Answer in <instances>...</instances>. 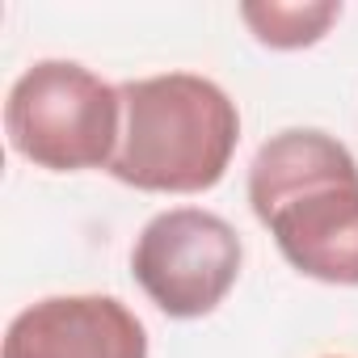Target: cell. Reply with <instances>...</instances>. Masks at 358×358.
I'll return each mask as SVG.
<instances>
[{
  "label": "cell",
  "instance_id": "obj_4",
  "mask_svg": "<svg viewBox=\"0 0 358 358\" xmlns=\"http://www.w3.org/2000/svg\"><path fill=\"white\" fill-rule=\"evenodd\" d=\"M245 245L236 228L203 207H173L143 224L131 249V274L143 295L177 320L215 312L236 287Z\"/></svg>",
  "mask_w": 358,
  "mask_h": 358
},
{
  "label": "cell",
  "instance_id": "obj_2",
  "mask_svg": "<svg viewBox=\"0 0 358 358\" xmlns=\"http://www.w3.org/2000/svg\"><path fill=\"white\" fill-rule=\"evenodd\" d=\"M122 135L110 173L148 194H203L220 186L241 143L236 101L207 76L164 72L118 85Z\"/></svg>",
  "mask_w": 358,
  "mask_h": 358
},
{
  "label": "cell",
  "instance_id": "obj_5",
  "mask_svg": "<svg viewBox=\"0 0 358 358\" xmlns=\"http://www.w3.org/2000/svg\"><path fill=\"white\" fill-rule=\"evenodd\" d=\"M5 358H148V333L114 295H51L13 316Z\"/></svg>",
  "mask_w": 358,
  "mask_h": 358
},
{
  "label": "cell",
  "instance_id": "obj_6",
  "mask_svg": "<svg viewBox=\"0 0 358 358\" xmlns=\"http://www.w3.org/2000/svg\"><path fill=\"white\" fill-rule=\"evenodd\" d=\"M241 17L249 22L257 43L295 51L320 43L324 30L341 17V5H333V0H324V5H278V0H270V5H241Z\"/></svg>",
  "mask_w": 358,
  "mask_h": 358
},
{
  "label": "cell",
  "instance_id": "obj_3",
  "mask_svg": "<svg viewBox=\"0 0 358 358\" xmlns=\"http://www.w3.org/2000/svg\"><path fill=\"white\" fill-rule=\"evenodd\" d=\"M5 131L13 152L38 169H110L122 135V97L85 64L38 59L9 89Z\"/></svg>",
  "mask_w": 358,
  "mask_h": 358
},
{
  "label": "cell",
  "instance_id": "obj_1",
  "mask_svg": "<svg viewBox=\"0 0 358 358\" xmlns=\"http://www.w3.org/2000/svg\"><path fill=\"white\" fill-rule=\"evenodd\" d=\"M249 203L282 257L333 287H358V160L324 131L291 127L249 164Z\"/></svg>",
  "mask_w": 358,
  "mask_h": 358
}]
</instances>
